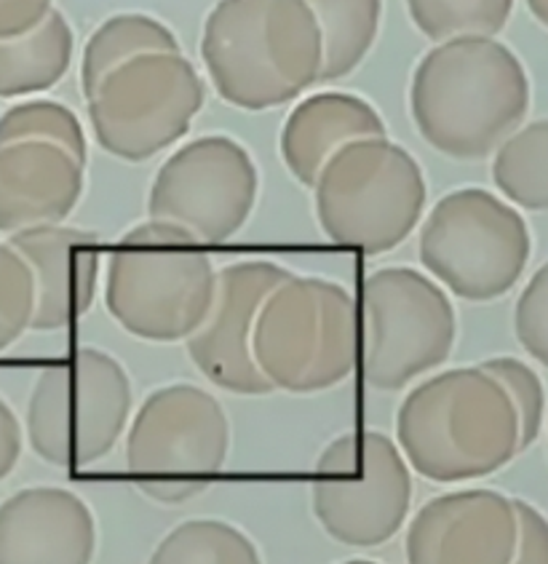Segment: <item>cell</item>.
Wrapping results in <instances>:
<instances>
[{
	"label": "cell",
	"instance_id": "cell-31",
	"mask_svg": "<svg viewBox=\"0 0 548 564\" xmlns=\"http://www.w3.org/2000/svg\"><path fill=\"white\" fill-rule=\"evenodd\" d=\"M52 9L54 0H0V41L30 33Z\"/></svg>",
	"mask_w": 548,
	"mask_h": 564
},
{
	"label": "cell",
	"instance_id": "cell-16",
	"mask_svg": "<svg viewBox=\"0 0 548 564\" xmlns=\"http://www.w3.org/2000/svg\"><path fill=\"white\" fill-rule=\"evenodd\" d=\"M9 247L33 273L35 311L30 329L73 327L92 311L99 286V236L71 225H37L9 236Z\"/></svg>",
	"mask_w": 548,
	"mask_h": 564
},
{
	"label": "cell",
	"instance_id": "cell-6",
	"mask_svg": "<svg viewBox=\"0 0 548 564\" xmlns=\"http://www.w3.org/2000/svg\"><path fill=\"white\" fill-rule=\"evenodd\" d=\"M251 354L273 391L319 393L356 367V303L343 284L289 275L262 303Z\"/></svg>",
	"mask_w": 548,
	"mask_h": 564
},
{
	"label": "cell",
	"instance_id": "cell-26",
	"mask_svg": "<svg viewBox=\"0 0 548 564\" xmlns=\"http://www.w3.org/2000/svg\"><path fill=\"white\" fill-rule=\"evenodd\" d=\"M14 142H52L86 164V131L80 118L56 99L28 97L0 112V148Z\"/></svg>",
	"mask_w": 548,
	"mask_h": 564
},
{
	"label": "cell",
	"instance_id": "cell-24",
	"mask_svg": "<svg viewBox=\"0 0 548 564\" xmlns=\"http://www.w3.org/2000/svg\"><path fill=\"white\" fill-rule=\"evenodd\" d=\"M148 564H262V556L236 524L191 519L163 538Z\"/></svg>",
	"mask_w": 548,
	"mask_h": 564
},
{
	"label": "cell",
	"instance_id": "cell-5",
	"mask_svg": "<svg viewBox=\"0 0 548 564\" xmlns=\"http://www.w3.org/2000/svg\"><path fill=\"white\" fill-rule=\"evenodd\" d=\"M311 191L326 238L364 254H386L405 243L428 198L423 169L388 137L340 148Z\"/></svg>",
	"mask_w": 548,
	"mask_h": 564
},
{
	"label": "cell",
	"instance_id": "cell-1",
	"mask_svg": "<svg viewBox=\"0 0 548 564\" xmlns=\"http://www.w3.org/2000/svg\"><path fill=\"white\" fill-rule=\"evenodd\" d=\"M530 110V78L497 37H452L420 56L409 84L418 134L442 155L482 161L493 155Z\"/></svg>",
	"mask_w": 548,
	"mask_h": 564
},
{
	"label": "cell",
	"instance_id": "cell-14",
	"mask_svg": "<svg viewBox=\"0 0 548 564\" xmlns=\"http://www.w3.org/2000/svg\"><path fill=\"white\" fill-rule=\"evenodd\" d=\"M289 275L287 268L270 260H241L219 268L209 313L187 337V354L206 380L238 397L273 393V386L257 369L251 335L268 294Z\"/></svg>",
	"mask_w": 548,
	"mask_h": 564
},
{
	"label": "cell",
	"instance_id": "cell-32",
	"mask_svg": "<svg viewBox=\"0 0 548 564\" xmlns=\"http://www.w3.org/2000/svg\"><path fill=\"white\" fill-rule=\"evenodd\" d=\"M22 455V425L9 404L0 399V481L17 468Z\"/></svg>",
	"mask_w": 548,
	"mask_h": 564
},
{
	"label": "cell",
	"instance_id": "cell-8",
	"mask_svg": "<svg viewBox=\"0 0 548 564\" xmlns=\"http://www.w3.org/2000/svg\"><path fill=\"white\" fill-rule=\"evenodd\" d=\"M131 404L121 361L99 348H78L37 375L28 401V442L49 466L86 468L116 447Z\"/></svg>",
	"mask_w": 548,
	"mask_h": 564
},
{
	"label": "cell",
	"instance_id": "cell-22",
	"mask_svg": "<svg viewBox=\"0 0 548 564\" xmlns=\"http://www.w3.org/2000/svg\"><path fill=\"white\" fill-rule=\"evenodd\" d=\"M324 43L321 80L348 78L367 59L383 22V0H305Z\"/></svg>",
	"mask_w": 548,
	"mask_h": 564
},
{
	"label": "cell",
	"instance_id": "cell-4",
	"mask_svg": "<svg viewBox=\"0 0 548 564\" xmlns=\"http://www.w3.org/2000/svg\"><path fill=\"white\" fill-rule=\"evenodd\" d=\"M217 268L198 238L144 219L107 257L105 305L118 327L148 343L187 340L209 313Z\"/></svg>",
	"mask_w": 548,
	"mask_h": 564
},
{
	"label": "cell",
	"instance_id": "cell-17",
	"mask_svg": "<svg viewBox=\"0 0 548 564\" xmlns=\"http://www.w3.org/2000/svg\"><path fill=\"white\" fill-rule=\"evenodd\" d=\"M97 519L62 487H28L0 503V564H92Z\"/></svg>",
	"mask_w": 548,
	"mask_h": 564
},
{
	"label": "cell",
	"instance_id": "cell-13",
	"mask_svg": "<svg viewBox=\"0 0 548 564\" xmlns=\"http://www.w3.org/2000/svg\"><path fill=\"white\" fill-rule=\"evenodd\" d=\"M230 449L223 404L193 382L155 388L126 436V466L137 485L209 487Z\"/></svg>",
	"mask_w": 548,
	"mask_h": 564
},
{
	"label": "cell",
	"instance_id": "cell-29",
	"mask_svg": "<svg viewBox=\"0 0 548 564\" xmlns=\"http://www.w3.org/2000/svg\"><path fill=\"white\" fill-rule=\"evenodd\" d=\"M514 332L525 354L548 369V260L533 273L516 300Z\"/></svg>",
	"mask_w": 548,
	"mask_h": 564
},
{
	"label": "cell",
	"instance_id": "cell-35",
	"mask_svg": "<svg viewBox=\"0 0 548 564\" xmlns=\"http://www.w3.org/2000/svg\"><path fill=\"white\" fill-rule=\"evenodd\" d=\"M340 564H380V562H372V560H348V562H340Z\"/></svg>",
	"mask_w": 548,
	"mask_h": 564
},
{
	"label": "cell",
	"instance_id": "cell-19",
	"mask_svg": "<svg viewBox=\"0 0 548 564\" xmlns=\"http://www.w3.org/2000/svg\"><path fill=\"white\" fill-rule=\"evenodd\" d=\"M367 137H388L386 121L367 99L351 91H316L289 112L279 148L289 174L300 185L313 187L340 148Z\"/></svg>",
	"mask_w": 548,
	"mask_h": 564
},
{
	"label": "cell",
	"instance_id": "cell-2",
	"mask_svg": "<svg viewBox=\"0 0 548 564\" xmlns=\"http://www.w3.org/2000/svg\"><path fill=\"white\" fill-rule=\"evenodd\" d=\"M201 62L225 102L262 112L319 84L324 43L305 0H217L201 30Z\"/></svg>",
	"mask_w": 548,
	"mask_h": 564
},
{
	"label": "cell",
	"instance_id": "cell-10",
	"mask_svg": "<svg viewBox=\"0 0 548 564\" xmlns=\"http://www.w3.org/2000/svg\"><path fill=\"white\" fill-rule=\"evenodd\" d=\"M364 375L377 391H401L450 359L458 316L450 294L415 268H380L364 281Z\"/></svg>",
	"mask_w": 548,
	"mask_h": 564
},
{
	"label": "cell",
	"instance_id": "cell-15",
	"mask_svg": "<svg viewBox=\"0 0 548 564\" xmlns=\"http://www.w3.org/2000/svg\"><path fill=\"white\" fill-rule=\"evenodd\" d=\"M519 538L514 498L474 487L431 498L407 530V564H512Z\"/></svg>",
	"mask_w": 548,
	"mask_h": 564
},
{
	"label": "cell",
	"instance_id": "cell-20",
	"mask_svg": "<svg viewBox=\"0 0 548 564\" xmlns=\"http://www.w3.org/2000/svg\"><path fill=\"white\" fill-rule=\"evenodd\" d=\"M75 35L60 9L30 33L0 41V99H28L54 89L73 65Z\"/></svg>",
	"mask_w": 548,
	"mask_h": 564
},
{
	"label": "cell",
	"instance_id": "cell-34",
	"mask_svg": "<svg viewBox=\"0 0 548 564\" xmlns=\"http://www.w3.org/2000/svg\"><path fill=\"white\" fill-rule=\"evenodd\" d=\"M527 9H530V14L538 19L544 28H548V0H525Z\"/></svg>",
	"mask_w": 548,
	"mask_h": 564
},
{
	"label": "cell",
	"instance_id": "cell-12",
	"mask_svg": "<svg viewBox=\"0 0 548 564\" xmlns=\"http://www.w3.org/2000/svg\"><path fill=\"white\" fill-rule=\"evenodd\" d=\"M260 174L249 150L225 134L191 140L155 172L148 217L185 228L201 243L228 241L247 225Z\"/></svg>",
	"mask_w": 548,
	"mask_h": 564
},
{
	"label": "cell",
	"instance_id": "cell-30",
	"mask_svg": "<svg viewBox=\"0 0 548 564\" xmlns=\"http://www.w3.org/2000/svg\"><path fill=\"white\" fill-rule=\"evenodd\" d=\"M519 538L512 564H548V517L527 500L514 498Z\"/></svg>",
	"mask_w": 548,
	"mask_h": 564
},
{
	"label": "cell",
	"instance_id": "cell-11",
	"mask_svg": "<svg viewBox=\"0 0 548 564\" xmlns=\"http://www.w3.org/2000/svg\"><path fill=\"white\" fill-rule=\"evenodd\" d=\"M311 500L332 541L375 549L407 522L412 474L394 438L377 431H351L321 453Z\"/></svg>",
	"mask_w": 548,
	"mask_h": 564
},
{
	"label": "cell",
	"instance_id": "cell-23",
	"mask_svg": "<svg viewBox=\"0 0 548 564\" xmlns=\"http://www.w3.org/2000/svg\"><path fill=\"white\" fill-rule=\"evenodd\" d=\"M493 183L516 209L548 212V118L519 127L495 150Z\"/></svg>",
	"mask_w": 548,
	"mask_h": 564
},
{
	"label": "cell",
	"instance_id": "cell-25",
	"mask_svg": "<svg viewBox=\"0 0 548 564\" xmlns=\"http://www.w3.org/2000/svg\"><path fill=\"white\" fill-rule=\"evenodd\" d=\"M409 19L428 41L497 37L508 24L514 0H407Z\"/></svg>",
	"mask_w": 548,
	"mask_h": 564
},
{
	"label": "cell",
	"instance_id": "cell-3",
	"mask_svg": "<svg viewBox=\"0 0 548 564\" xmlns=\"http://www.w3.org/2000/svg\"><path fill=\"white\" fill-rule=\"evenodd\" d=\"M396 438L407 466L426 479L474 481L519 455V417L501 382L482 367H455L407 393Z\"/></svg>",
	"mask_w": 548,
	"mask_h": 564
},
{
	"label": "cell",
	"instance_id": "cell-9",
	"mask_svg": "<svg viewBox=\"0 0 548 564\" xmlns=\"http://www.w3.org/2000/svg\"><path fill=\"white\" fill-rule=\"evenodd\" d=\"M206 102V84L185 54H142L116 67L86 99L94 142L142 164L185 140Z\"/></svg>",
	"mask_w": 548,
	"mask_h": 564
},
{
	"label": "cell",
	"instance_id": "cell-7",
	"mask_svg": "<svg viewBox=\"0 0 548 564\" xmlns=\"http://www.w3.org/2000/svg\"><path fill=\"white\" fill-rule=\"evenodd\" d=\"M533 254L525 217L484 187H460L433 204L418 257L437 284L465 303H493L519 284Z\"/></svg>",
	"mask_w": 548,
	"mask_h": 564
},
{
	"label": "cell",
	"instance_id": "cell-33",
	"mask_svg": "<svg viewBox=\"0 0 548 564\" xmlns=\"http://www.w3.org/2000/svg\"><path fill=\"white\" fill-rule=\"evenodd\" d=\"M144 495H150L159 503H182V500L193 498L206 487L201 485H137Z\"/></svg>",
	"mask_w": 548,
	"mask_h": 564
},
{
	"label": "cell",
	"instance_id": "cell-28",
	"mask_svg": "<svg viewBox=\"0 0 548 564\" xmlns=\"http://www.w3.org/2000/svg\"><path fill=\"white\" fill-rule=\"evenodd\" d=\"M33 311V273L28 262L9 247V241L0 243V354L30 329Z\"/></svg>",
	"mask_w": 548,
	"mask_h": 564
},
{
	"label": "cell",
	"instance_id": "cell-18",
	"mask_svg": "<svg viewBox=\"0 0 548 564\" xmlns=\"http://www.w3.org/2000/svg\"><path fill=\"white\" fill-rule=\"evenodd\" d=\"M86 164L52 142L0 148V234L60 225L86 187Z\"/></svg>",
	"mask_w": 548,
	"mask_h": 564
},
{
	"label": "cell",
	"instance_id": "cell-27",
	"mask_svg": "<svg viewBox=\"0 0 548 564\" xmlns=\"http://www.w3.org/2000/svg\"><path fill=\"white\" fill-rule=\"evenodd\" d=\"M490 378H495L503 386V391L512 399L516 417H519V453L530 449L540 438L546 420V388L540 375L516 359V356H495L479 365Z\"/></svg>",
	"mask_w": 548,
	"mask_h": 564
},
{
	"label": "cell",
	"instance_id": "cell-21",
	"mask_svg": "<svg viewBox=\"0 0 548 564\" xmlns=\"http://www.w3.org/2000/svg\"><path fill=\"white\" fill-rule=\"evenodd\" d=\"M182 52L178 35L161 19L142 14V11H123V14L107 17L103 24L89 35L84 54H80V89L89 99L94 89L116 67L126 65L135 56Z\"/></svg>",
	"mask_w": 548,
	"mask_h": 564
}]
</instances>
